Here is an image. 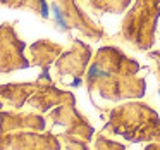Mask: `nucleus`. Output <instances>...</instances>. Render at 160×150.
Listing matches in <instances>:
<instances>
[{
	"label": "nucleus",
	"mask_w": 160,
	"mask_h": 150,
	"mask_svg": "<svg viewBox=\"0 0 160 150\" xmlns=\"http://www.w3.org/2000/svg\"><path fill=\"white\" fill-rule=\"evenodd\" d=\"M84 2L95 14H121L132 4V0H84Z\"/></svg>",
	"instance_id": "4"
},
{
	"label": "nucleus",
	"mask_w": 160,
	"mask_h": 150,
	"mask_svg": "<svg viewBox=\"0 0 160 150\" xmlns=\"http://www.w3.org/2000/svg\"><path fill=\"white\" fill-rule=\"evenodd\" d=\"M160 18V0H134L121 24L117 38L134 50H150L155 43L157 23Z\"/></svg>",
	"instance_id": "3"
},
{
	"label": "nucleus",
	"mask_w": 160,
	"mask_h": 150,
	"mask_svg": "<svg viewBox=\"0 0 160 150\" xmlns=\"http://www.w3.org/2000/svg\"><path fill=\"white\" fill-rule=\"evenodd\" d=\"M148 55H150V59L153 60V64H155V73H157V78H158V85H160V50L150 52Z\"/></svg>",
	"instance_id": "5"
},
{
	"label": "nucleus",
	"mask_w": 160,
	"mask_h": 150,
	"mask_svg": "<svg viewBox=\"0 0 160 150\" xmlns=\"http://www.w3.org/2000/svg\"><path fill=\"white\" fill-rule=\"evenodd\" d=\"M139 64L117 47H102L95 54L86 73L88 90L98 93L103 100L141 98L146 83L138 76Z\"/></svg>",
	"instance_id": "1"
},
{
	"label": "nucleus",
	"mask_w": 160,
	"mask_h": 150,
	"mask_svg": "<svg viewBox=\"0 0 160 150\" xmlns=\"http://www.w3.org/2000/svg\"><path fill=\"white\" fill-rule=\"evenodd\" d=\"M103 133L119 135L129 142L160 140V116L139 102L119 105L108 112Z\"/></svg>",
	"instance_id": "2"
},
{
	"label": "nucleus",
	"mask_w": 160,
	"mask_h": 150,
	"mask_svg": "<svg viewBox=\"0 0 160 150\" xmlns=\"http://www.w3.org/2000/svg\"><path fill=\"white\" fill-rule=\"evenodd\" d=\"M97 147H112V148H121L122 145H119V143H112V142H108V140H105V142H103V138H102V142H98Z\"/></svg>",
	"instance_id": "6"
}]
</instances>
